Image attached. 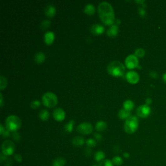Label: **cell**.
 I'll list each match as a JSON object with an SVG mask.
<instances>
[{"label": "cell", "instance_id": "obj_28", "mask_svg": "<svg viewBox=\"0 0 166 166\" xmlns=\"http://www.w3.org/2000/svg\"><path fill=\"white\" fill-rule=\"evenodd\" d=\"M134 54L137 57H139V58H143L145 54V51L142 49V48H139V49H137L135 52H134Z\"/></svg>", "mask_w": 166, "mask_h": 166}, {"label": "cell", "instance_id": "obj_40", "mask_svg": "<svg viewBox=\"0 0 166 166\" xmlns=\"http://www.w3.org/2000/svg\"><path fill=\"white\" fill-rule=\"evenodd\" d=\"M91 149L90 148V147H87V148L85 150V153H86V156H90L91 155Z\"/></svg>", "mask_w": 166, "mask_h": 166}, {"label": "cell", "instance_id": "obj_15", "mask_svg": "<svg viewBox=\"0 0 166 166\" xmlns=\"http://www.w3.org/2000/svg\"><path fill=\"white\" fill-rule=\"evenodd\" d=\"M119 33V27L117 25H112L107 30L106 34L110 37H116Z\"/></svg>", "mask_w": 166, "mask_h": 166}, {"label": "cell", "instance_id": "obj_44", "mask_svg": "<svg viewBox=\"0 0 166 166\" xmlns=\"http://www.w3.org/2000/svg\"><path fill=\"white\" fill-rule=\"evenodd\" d=\"M163 80L166 84V73H165L163 75Z\"/></svg>", "mask_w": 166, "mask_h": 166}, {"label": "cell", "instance_id": "obj_12", "mask_svg": "<svg viewBox=\"0 0 166 166\" xmlns=\"http://www.w3.org/2000/svg\"><path fill=\"white\" fill-rule=\"evenodd\" d=\"M90 31L95 35H99L103 34L105 31V27L101 24L92 25L90 27Z\"/></svg>", "mask_w": 166, "mask_h": 166}, {"label": "cell", "instance_id": "obj_3", "mask_svg": "<svg viewBox=\"0 0 166 166\" xmlns=\"http://www.w3.org/2000/svg\"><path fill=\"white\" fill-rule=\"evenodd\" d=\"M5 127L9 132H17L22 127V121L18 116L15 115L9 116L5 119Z\"/></svg>", "mask_w": 166, "mask_h": 166}, {"label": "cell", "instance_id": "obj_45", "mask_svg": "<svg viewBox=\"0 0 166 166\" xmlns=\"http://www.w3.org/2000/svg\"><path fill=\"white\" fill-rule=\"evenodd\" d=\"M136 2L137 3H142L143 5V3L145 2V1H136Z\"/></svg>", "mask_w": 166, "mask_h": 166}, {"label": "cell", "instance_id": "obj_22", "mask_svg": "<svg viewBox=\"0 0 166 166\" xmlns=\"http://www.w3.org/2000/svg\"><path fill=\"white\" fill-rule=\"evenodd\" d=\"M39 116L42 121H48L49 118V112L46 109H43L39 112Z\"/></svg>", "mask_w": 166, "mask_h": 166}, {"label": "cell", "instance_id": "obj_14", "mask_svg": "<svg viewBox=\"0 0 166 166\" xmlns=\"http://www.w3.org/2000/svg\"><path fill=\"white\" fill-rule=\"evenodd\" d=\"M55 36L53 32L52 31H47L44 34V42L45 44L51 45L53 43L54 40Z\"/></svg>", "mask_w": 166, "mask_h": 166}, {"label": "cell", "instance_id": "obj_46", "mask_svg": "<svg viewBox=\"0 0 166 166\" xmlns=\"http://www.w3.org/2000/svg\"><path fill=\"white\" fill-rule=\"evenodd\" d=\"M92 166H99V165H92Z\"/></svg>", "mask_w": 166, "mask_h": 166}, {"label": "cell", "instance_id": "obj_8", "mask_svg": "<svg viewBox=\"0 0 166 166\" xmlns=\"http://www.w3.org/2000/svg\"><path fill=\"white\" fill-rule=\"evenodd\" d=\"M77 131L84 135H87L91 134L93 132V126L90 123L88 122H84L81 123L79 125V126L77 128Z\"/></svg>", "mask_w": 166, "mask_h": 166}, {"label": "cell", "instance_id": "obj_34", "mask_svg": "<svg viewBox=\"0 0 166 166\" xmlns=\"http://www.w3.org/2000/svg\"><path fill=\"white\" fill-rule=\"evenodd\" d=\"M138 13H139L140 15L142 16H145L146 14V11H145V9L143 8L139 7L138 8Z\"/></svg>", "mask_w": 166, "mask_h": 166}, {"label": "cell", "instance_id": "obj_11", "mask_svg": "<svg viewBox=\"0 0 166 166\" xmlns=\"http://www.w3.org/2000/svg\"><path fill=\"white\" fill-rule=\"evenodd\" d=\"M53 116L54 119L57 122H62L66 117V113L62 108H57L54 110Z\"/></svg>", "mask_w": 166, "mask_h": 166}, {"label": "cell", "instance_id": "obj_38", "mask_svg": "<svg viewBox=\"0 0 166 166\" xmlns=\"http://www.w3.org/2000/svg\"><path fill=\"white\" fill-rule=\"evenodd\" d=\"M149 75H150V76H151L152 78H154V79H156V77H157V76H158L157 73L155 72V71H151V72H150Z\"/></svg>", "mask_w": 166, "mask_h": 166}, {"label": "cell", "instance_id": "obj_4", "mask_svg": "<svg viewBox=\"0 0 166 166\" xmlns=\"http://www.w3.org/2000/svg\"><path fill=\"white\" fill-rule=\"evenodd\" d=\"M139 127V122L137 118L134 116H131L127 119L124 123V130L129 134L136 132Z\"/></svg>", "mask_w": 166, "mask_h": 166}, {"label": "cell", "instance_id": "obj_25", "mask_svg": "<svg viewBox=\"0 0 166 166\" xmlns=\"http://www.w3.org/2000/svg\"><path fill=\"white\" fill-rule=\"evenodd\" d=\"M7 86V79L4 76L0 77V90H3Z\"/></svg>", "mask_w": 166, "mask_h": 166}, {"label": "cell", "instance_id": "obj_10", "mask_svg": "<svg viewBox=\"0 0 166 166\" xmlns=\"http://www.w3.org/2000/svg\"><path fill=\"white\" fill-rule=\"evenodd\" d=\"M126 79L131 84L134 85L137 83L140 80V75L138 73L134 71H130L126 73Z\"/></svg>", "mask_w": 166, "mask_h": 166}, {"label": "cell", "instance_id": "obj_5", "mask_svg": "<svg viewBox=\"0 0 166 166\" xmlns=\"http://www.w3.org/2000/svg\"><path fill=\"white\" fill-rule=\"evenodd\" d=\"M43 105L48 108H53L58 103V97L57 95L53 92L48 91L45 93L42 97Z\"/></svg>", "mask_w": 166, "mask_h": 166}, {"label": "cell", "instance_id": "obj_31", "mask_svg": "<svg viewBox=\"0 0 166 166\" xmlns=\"http://www.w3.org/2000/svg\"><path fill=\"white\" fill-rule=\"evenodd\" d=\"M99 166H114V164L112 161L109 160H104L100 162Z\"/></svg>", "mask_w": 166, "mask_h": 166}, {"label": "cell", "instance_id": "obj_29", "mask_svg": "<svg viewBox=\"0 0 166 166\" xmlns=\"http://www.w3.org/2000/svg\"><path fill=\"white\" fill-rule=\"evenodd\" d=\"M51 22L49 21V20H44L42 23H41V28L44 30H45V29H47L48 28H49V26L51 25Z\"/></svg>", "mask_w": 166, "mask_h": 166}, {"label": "cell", "instance_id": "obj_9", "mask_svg": "<svg viewBox=\"0 0 166 166\" xmlns=\"http://www.w3.org/2000/svg\"><path fill=\"white\" fill-rule=\"evenodd\" d=\"M151 108L147 105H142L138 106L136 110V114L137 116L141 118H146L151 114Z\"/></svg>", "mask_w": 166, "mask_h": 166}, {"label": "cell", "instance_id": "obj_7", "mask_svg": "<svg viewBox=\"0 0 166 166\" xmlns=\"http://www.w3.org/2000/svg\"><path fill=\"white\" fill-rule=\"evenodd\" d=\"M138 63H139V61H138V59L135 54L128 55L125 60V66L130 70L138 67Z\"/></svg>", "mask_w": 166, "mask_h": 166}, {"label": "cell", "instance_id": "obj_19", "mask_svg": "<svg viewBox=\"0 0 166 166\" xmlns=\"http://www.w3.org/2000/svg\"><path fill=\"white\" fill-rule=\"evenodd\" d=\"M73 145L75 147H81L85 143L84 138L80 136H76L72 140Z\"/></svg>", "mask_w": 166, "mask_h": 166}, {"label": "cell", "instance_id": "obj_27", "mask_svg": "<svg viewBox=\"0 0 166 166\" xmlns=\"http://www.w3.org/2000/svg\"><path fill=\"white\" fill-rule=\"evenodd\" d=\"M112 162L113 164L116 166H121L123 163V159L121 157H119V156H116V157L113 158Z\"/></svg>", "mask_w": 166, "mask_h": 166}, {"label": "cell", "instance_id": "obj_42", "mask_svg": "<svg viewBox=\"0 0 166 166\" xmlns=\"http://www.w3.org/2000/svg\"><path fill=\"white\" fill-rule=\"evenodd\" d=\"M2 136L4 137H8L9 136H10V132H9L8 131H7V129H6V131H5V132L3 133V134Z\"/></svg>", "mask_w": 166, "mask_h": 166}, {"label": "cell", "instance_id": "obj_21", "mask_svg": "<svg viewBox=\"0 0 166 166\" xmlns=\"http://www.w3.org/2000/svg\"><path fill=\"white\" fill-rule=\"evenodd\" d=\"M106 128H107V124L106 122L103 121L97 122L96 124V128L99 132H102L105 131Z\"/></svg>", "mask_w": 166, "mask_h": 166}, {"label": "cell", "instance_id": "obj_36", "mask_svg": "<svg viewBox=\"0 0 166 166\" xmlns=\"http://www.w3.org/2000/svg\"><path fill=\"white\" fill-rule=\"evenodd\" d=\"M3 105H4L3 96V94L1 93L0 94V106H1V108H3Z\"/></svg>", "mask_w": 166, "mask_h": 166}, {"label": "cell", "instance_id": "obj_33", "mask_svg": "<svg viewBox=\"0 0 166 166\" xmlns=\"http://www.w3.org/2000/svg\"><path fill=\"white\" fill-rule=\"evenodd\" d=\"M13 139H14L15 141H17V142L19 141L20 139V134H19V133H18L17 132H13Z\"/></svg>", "mask_w": 166, "mask_h": 166}, {"label": "cell", "instance_id": "obj_41", "mask_svg": "<svg viewBox=\"0 0 166 166\" xmlns=\"http://www.w3.org/2000/svg\"><path fill=\"white\" fill-rule=\"evenodd\" d=\"M152 103V99L151 98H147L145 100V105L149 106Z\"/></svg>", "mask_w": 166, "mask_h": 166}, {"label": "cell", "instance_id": "obj_16", "mask_svg": "<svg viewBox=\"0 0 166 166\" xmlns=\"http://www.w3.org/2000/svg\"><path fill=\"white\" fill-rule=\"evenodd\" d=\"M34 59L36 63L42 64L45 60V55L43 52H38L35 54Z\"/></svg>", "mask_w": 166, "mask_h": 166}, {"label": "cell", "instance_id": "obj_2", "mask_svg": "<svg viewBox=\"0 0 166 166\" xmlns=\"http://www.w3.org/2000/svg\"><path fill=\"white\" fill-rule=\"evenodd\" d=\"M110 75L114 77H122L125 72L124 64L119 61H113L110 62L106 68Z\"/></svg>", "mask_w": 166, "mask_h": 166}, {"label": "cell", "instance_id": "obj_26", "mask_svg": "<svg viewBox=\"0 0 166 166\" xmlns=\"http://www.w3.org/2000/svg\"><path fill=\"white\" fill-rule=\"evenodd\" d=\"M73 126H74V121L71 120L65 125L64 129H65L66 131H67L68 132H71L73 131Z\"/></svg>", "mask_w": 166, "mask_h": 166}, {"label": "cell", "instance_id": "obj_1", "mask_svg": "<svg viewBox=\"0 0 166 166\" xmlns=\"http://www.w3.org/2000/svg\"><path fill=\"white\" fill-rule=\"evenodd\" d=\"M98 14L101 20L105 25H112L115 22V14L111 4L103 2L98 5Z\"/></svg>", "mask_w": 166, "mask_h": 166}, {"label": "cell", "instance_id": "obj_20", "mask_svg": "<svg viewBox=\"0 0 166 166\" xmlns=\"http://www.w3.org/2000/svg\"><path fill=\"white\" fill-rule=\"evenodd\" d=\"M84 12L85 13H86L88 15H92L94 14L96 12V8L94 6V5H92L91 3L90 4H87L85 8H84Z\"/></svg>", "mask_w": 166, "mask_h": 166}, {"label": "cell", "instance_id": "obj_13", "mask_svg": "<svg viewBox=\"0 0 166 166\" xmlns=\"http://www.w3.org/2000/svg\"><path fill=\"white\" fill-rule=\"evenodd\" d=\"M44 12L46 16L48 17L49 18H52L55 16V14H56L57 11H56V8H55L53 5H48L45 8Z\"/></svg>", "mask_w": 166, "mask_h": 166}, {"label": "cell", "instance_id": "obj_39", "mask_svg": "<svg viewBox=\"0 0 166 166\" xmlns=\"http://www.w3.org/2000/svg\"><path fill=\"white\" fill-rule=\"evenodd\" d=\"M5 131L6 130H5V128H4L3 125L2 124L0 125V134H1V135H3Z\"/></svg>", "mask_w": 166, "mask_h": 166}, {"label": "cell", "instance_id": "obj_43", "mask_svg": "<svg viewBox=\"0 0 166 166\" xmlns=\"http://www.w3.org/2000/svg\"><path fill=\"white\" fill-rule=\"evenodd\" d=\"M123 156L126 158H128L129 157H130V154H129L128 153H125L123 154Z\"/></svg>", "mask_w": 166, "mask_h": 166}, {"label": "cell", "instance_id": "obj_32", "mask_svg": "<svg viewBox=\"0 0 166 166\" xmlns=\"http://www.w3.org/2000/svg\"><path fill=\"white\" fill-rule=\"evenodd\" d=\"M40 105H41V103L39 100H34L31 103L30 106L33 109H36V108H38L40 106Z\"/></svg>", "mask_w": 166, "mask_h": 166}, {"label": "cell", "instance_id": "obj_35", "mask_svg": "<svg viewBox=\"0 0 166 166\" xmlns=\"http://www.w3.org/2000/svg\"><path fill=\"white\" fill-rule=\"evenodd\" d=\"M14 158L18 162H21L22 161V157L20 154H16L14 155Z\"/></svg>", "mask_w": 166, "mask_h": 166}, {"label": "cell", "instance_id": "obj_18", "mask_svg": "<svg viewBox=\"0 0 166 166\" xmlns=\"http://www.w3.org/2000/svg\"><path fill=\"white\" fill-rule=\"evenodd\" d=\"M123 105V108L128 110V111L129 112H131L132 110L134 108V106H135L134 103L133 102V101L131 100H129V99L124 101Z\"/></svg>", "mask_w": 166, "mask_h": 166}, {"label": "cell", "instance_id": "obj_30", "mask_svg": "<svg viewBox=\"0 0 166 166\" xmlns=\"http://www.w3.org/2000/svg\"><path fill=\"white\" fill-rule=\"evenodd\" d=\"M86 144L88 146V147H90V148H91V147H96V145H97V143H96V140L90 138V139H88V140H86Z\"/></svg>", "mask_w": 166, "mask_h": 166}, {"label": "cell", "instance_id": "obj_37", "mask_svg": "<svg viewBox=\"0 0 166 166\" xmlns=\"http://www.w3.org/2000/svg\"><path fill=\"white\" fill-rule=\"evenodd\" d=\"M94 137L98 141H101V140H102V136H101L100 134L99 133H96L94 134Z\"/></svg>", "mask_w": 166, "mask_h": 166}, {"label": "cell", "instance_id": "obj_24", "mask_svg": "<svg viewBox=\"0 0 166 166\" xmlns=\"http://www.w3.org/2000/svg\"><path fill=\"white\" fill-rule=\"evenodd\" d=\"M105 158V154L104 152L99 151L95 154V160L97 162H102Z\"/></svg>", "mask_w": 166, "mask_h": 166}, {"label": "cell", "instance_id": "obj_17", "mask_svg": "<svg viewBox=\"0 0 166 166\" xmlns=\"http://www.w3.org/2000/svg\"><path fill=\"white\" fill-rule=\"evenodd\" d=\"M131 116V112L128 111V110L122 108L118 112V117L121 119H127L129 117Z\"/></svg>", "mask_w": 166, "mask_h": 166}, {"label": "cell", "instance_id": "obj_6", "mask_svg": "<svg viewBox=\"0 0 166 166\" xmlns=\"http://www.w3.org/2000/svg\"><path fill=\"white\" fill-rule=\"evenodd\" d=\"M2 153L7 156L13 155L15 151V144L11 140L5 141L2 146Z\"/></svg>", "mask_w": 166, "mask_h": 166}, {"label": "cell", "instance_id": "obj_23", "mask_svg": "<svg viewBox=\"0 0 166 166\" xmlns=\"http://www.w3.org/2000/svg\"><path fill=\"white\" fill-rule=\"evenodd\" d=\"M66 164V160L64 158H57L53 162V166H64Z\"/></svg>", "mask_w": 166, "mask_h": 166}]
</instances>
